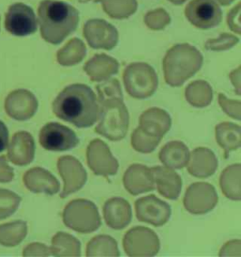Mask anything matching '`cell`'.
I'll list each match as a JSON object with an SVG mask.
<instances>
[{"label":"cell","mask_w":241,"mask_h":257,"mask_svg":"<svg viewBox=\"0 0 241 257\" xmlns=\"http://www.w3.org/2000/svg\"><path fill=\"white\" fill-rule=\"evenodd\" d=\"M39 141L47 151L64 152L77 146L79 140L75 132L59 122L46 123L40 131Z\"/></svg>","instance_id":"cell-10"},{"label":"cell","mask_w":241,"mask_h":257,"mask_svg":"<svg viewBox=\"0 0 241 257\" xmlns=\"http://www.w3.org/2000/svg\"><path fill=\"white\" fill-rule=\"evenodd\" d=\"M63 222L75 232L90 234L101 226L97 206L85 199H76L66 205L62 214Z\"/></svg>","instance_id":"cell-5"},{"label":"cell","mask_w":241,"mask_h":257,"mask_svg":"<svg viewBox=\"0 0 241 257\" xmlns=\"http://www.w3.org/2000/svg\"><path fill=\"white\" fill-rule=\"evenodd\" d=\"M218 103L222 110L231 118L240 120L241 103L237 100H231L226 97L224 94H218Z\"/></svg>","instance_id":"cell-39"},{"label":"cell","mask_w":241,"mask_h":257,"mask_svg":"<svg viewBox=\"0 0 241 257\" xmlns=\"http://www.w3.org/2000/svg\"><path fill=\"white\" fill-rule=\"evenodd\" d=\"M202 53L188 44H180L168 50L163 60V72L166 83L179 87L202 68Z\"/></svg>","instance_id":"cell-3"},{"label":"cell","mask_w":241,"mask_h":257,"mask_svg":"<svg viewBox=\"0 0 241 257\" xmlns=\"http://www.w3.org/2000/svg\"><path fill=\"white\" fill-rule=\"evenodd\" d=\"M83 35L93 49L111 50L119 42L117 29L103 19H90L83 29Z\"/></svg>","instance_id":"cell-12"},{"label":"cell","mask_w":241,"mask_h":257,"mask_svg":"<svg viewBox=\"0 0 241 257\" xmlns=\"http://www.w3.org/2000/svg\"><path fill=\"white\" fill-rule=\"evenodd\" d=\"M144 23L152 31H162L171 23V16L164 9H156L144 16Z\"/></svg>","instance_id":"cell-36"},{"label":"cell","mask_w":241,"mask_h":257,"mask_svg":"<svg viewBox=\"0 0 241 257\" xmlns=\"http://www.w3.org/2000/svg\"><path fill=\"white\" fill-rule=\"evenodd\" d=\"M38 109V101L28 90H16L8 95L5 110L8 115L17 121H27L34 116Z\"/></svg>","instance_id":"cell-16"},{"label":"cell","mask_w":241,"mask_h":257,"mask_svg":"<svg viewBox=\"0 0 241 257\" xmlns=\"http://www.w3.org/2000/svg\"><path fill=\"white\" fill-rule=\"evenodd\" d=\"M14 170L9 166L7 159L4 156L0 157V182L9 183L14 179Z\"/></svg>","instance_id":"cell-43"},{"label":"cell","mask_w":241,"mask_h":257,"mask_svg":"<svg viewBox=\"0 0 241 257\" xmlns=\"http://www.w3.org/2000/svg\"><path fill=\"white\" fill-rule=\"evenodd\" d=\"M135 209L140 221L157 227L163 226L172 214L171 206L155 195L139 199L135 203Z\"/></svg>","instance_id":"cell-14"},{"label":"cell","mask_w":241,"mask_h":257,"mask_svg":"<svg viewBox=\"0 0 241 257\" xmlns=\"http://www.w3.org/2000/svg\"><path fill=\"white\" fill-rule=\"evenodd\" d=\"M216 140L224 150L227 159L230 152L238 149L241 145L240 126L233 122H221L216 126Z\"/></svg>","instance_id":"cell-26"},{"label":"cell","mask_w":241,"mask_h":257,"mask_svg":"<svg viewBox=\"0 0 241 257\" xmlns=\"http://www.w3.org/2000/svg\"><path fill=\"white\" fill-rule=\"evenodd\" d=\"M218 196L215 188L208 183H194L187 189L184 197L185 208L191 214L203 215L215 208Z\"/></svg>","instance_id":"cell-11"},{"label":"cell","mask_w":241,"mask_h":257,"mask_svg":"<svg viewBox=\"0 0 241 257\" xmlns=\"http://www.w3.org/2000/svg\"><path fill=\"white\" fill-rule=\"evenodd\" d=\"M5 29L12 35L29 36L37 31L38 20L34 11L24 3H15L8 9Z\"/></svg>","instance_id":"cell-9"},{"label":"cell","mask_w":241,"mask_h":257,"mask_svg":"<svg viewBox=\"0 0 241 257\" xmlns=\"http://www.w3.org/2000/svg\"><path fill=\"white\" fill-rule=\"evenodd\" d=\"M238 43L239 39L233 36V34L222 33L218 38L208 40L205 43L204 47L209 51H225L236 46Z\"/></svg>","instance_id":"cell-38"},{"label":"cell","mask_w":241,"mask_h":257,"mask_svg":"<svg viewBox=\"0 0 241 257\" xmlns=\"http://www.w3.org/2000/svg\"><path fill=\"white\" fill-rule=\"evenodd\" d=\"M87 162L93 174L104 177L117 174L118 160L113 157L108 146L101 140H93L87 148Z\"/></svg>","instance_id":"cell-13"},{"label":"cell","mask_w":241,"mask_h":257,"mask_svg":"<svg viewBox=\"0 0 241 257\" xmlns=\"http://www.w3.org/2000/svg\"><path fill=\"white\" fill-rule=\"evenodd\" d=\"M87 256H119L120 251L116 240L109 235L94 236L87 245Z\"/></svg>","instance_id":"cell-31"},{"label":"cell","mask_w":241,"mask_h":257,"mask_svg":"<svg viewBox=\"0 0 241 257\" xmlns=\"http://www.w3.org/2000/svg\"><path fill=\"white\" fill-rule=\"evenodd\" d=\"M50 250L55 256H80L81 244L75 236L59 232L53 236Z\"/></svg>","instance_id":"cell-28"},{"label":"cell","mask_w":241,"mask_h":257,"mask_svg":"<svg viewBox=\"0 0 241 257\" xmlns=\"http://www.w3.org/2000/svg\"><path fill=\"white\" fill-rule=\"evenodd\" d=\"M239 17H240V3H238L235 7H233L229 12L228 16H227V23H228L230 30L237 34L241 33Z\"/></svg>","instance_id":"cell-41"},{"label":"cell","mask_w":241,"mask_h":257,"mask_svg":"<svg viewBox=\"0 0 241 257\" xmlns=\"http://www.w3.org/2000/svg\"><path fill=\"white\" fill-rule=\"evenodd\" d=\"M52 108L59 119L78 128L92 126L100 114L95 93L84 84H72L64 88L53 102Z\"/></svg>","instance_id":"cell-1"},{"label":"cell","mask_w":241,"mask_h":257,"mask_svg":"<svg viewBox=\"0 0 241 257\" xmlns=\"http://www.w3.org/2000/svg\"><path fill=\"white\" fill-rule=\"evenodd\" d=\"M185 95L188 103L195 107L209 106L213 100L212 88L203 80H196L189 84L186 89Z\"/></svg>","instance_id":"cell-30"},{"label":"cell","mask_w":241,"mask_h":257,"mask_svg":"<svg viewBox=\"0 0 241 257\" xmlns=\"http://www.w3.org/2000/svg\"><path fill=\"white\" fill-rule=\"evenodd\" d=\"M100 104V121L95 132L112 142L123 140L129 127V113L123 99L106 100Z\"/></svg>","instance_id":"cell-4"},{"label":"cell","mask_w":241,"mask_h":257,"mask_svg":"<svg viewBox=\"0 0 241 257\" xmlns=\"http://www.w3.org/2000/svg\"><path fill=\"white\" fill-rule=\"evenodd\" d=\"M21 202V197L16 193L0 189V220L7 219L15 213Z\"/></svg>","instance_id":"cell-35"},{"label":"cell","mask_w":241,"mask_h":257,"mask_svg":"<svg viewBox=\"0 0 241 257\" xmlns=\"http://www.w3.org/2000/svg\"><path fill=\"white\" fill-rule=\"evenodd\" d=\"M35 156V143L29 132L15 133L8 148V158L17 166L29 165Z\"/></svg>","instance_id":"cell-17"},{"label":"cell","mask_w":241,"mask_h":257,"mask_svg":"<svg viewBox=\"0 0 241 257\" xmlns=\"http://www.w3.org/2000/svg\"><path fill=\"white\" fill-rule=\"evenodd\" d=\"M86 52L85 44L80 39H72L58 51L57 61L62 66H74L83 61Z\"/></svg>","instance_id":"cell-29"},{"label":"cell","mask_w":241,"mask_h":257,"mask_svg":"<svg viewBox=\"0 0 241 257\" xmlns=\"http://www.w3.org/2000/svg\"><path fill=\"white\" fill-rule=\"evenodd\" d=\"M240 164L227 167L219 178V185L222 193L233 201H240Z\"/></svg>","instance_id":"cell-27"},{"label":"cell","mask_w":241,"mask_h":257,"mask_svg":"<svg viewBox=\"0 0 241 257\" xmlns=\"http://www.w3.org/2000/svg\"><path fill=\"white\" fill-rule=\"evenodd\" d=\"M171 126V116L164 109L158 107L147 109L140 117L139 128L148 136L163 138Z\"/></svg>","instance_id":"cell-19"},{"label":"cell","mask_w":241,"mask_h":257,"mask_svg":"<svg viewBox=\"0 0 241 257\" xmlns=\"http://www.w3.org/2000/svg\"><path fill=\"white\" fill-rule=\"evenodd\" d=\"M102 5L105 14L113 19H127L138 9L137 0H95Z\"/></svg>","instance_id":"cell-32"},{"label":"cell","mask_w":241,"mask_h":257,"mask_svg":"<svg viewBox=\"0 0 241 257\" xmlns=\"http://www.w3.org/2000/svg\"><path fill=\"white\" fill-rule=\"evenodd\" d=\"M123 77L126 90L133 98H149L158 89V77L156 71L144 62L129 64L125 69Z\"/></svg>","instance_id":"cell-6"},{"label":"cell","mask_w":241,"mask_h":257,"mask_svg":"<svg viewBox=\"0 0 241 257\" xmlns=\"http://www.w3.org/2000/svg\"><path fill=\"white\" fill-rule=\"evenodd\" d=\"M9 141V131L7 126L2 121H0V152L7 147Z\"/></svg>","instance_id":"cell-44"},{"label":"cell","mask_w":241,"mask_h":257,"mask_svg":"<svg viewBox=\"0 0 241 257\" xmlns=\"http://www.w3.org/2000/svg\"><path fill=\"white\" fill-rule=\"evenodd\" d=\"M78 11L63 1L43 0L38 8L41 36L51 45H60L77 29Z\"/></svg>","instance_id":"cell-2"},{"label":"cell","mask_w":241,"mask_h":257,"mask_svg":"<svg viewBox=\"0 0 241 257\" xmlns=\"http://www.w3.org/2000/svg\"><path fill=\"white\" fill-rule=\"evenodd\" d=\"M23 181L27 189L34 193L54 195L60 190V183L50 172L43 168H33L24 174Z\"/></svg>","instance_id":"cell-20"},{"label":"cell","mask_w":241,"mask_h":257,"mask_svg":"<svg viewBox=\"0 0 241 257\" xmlns=\"http://www.w3.org/2000/svg\"><path fill=\"white\" fill-rule=\"evenodd\" d=\"M124 186L131 195H139L155 189L152 170L142 164H133L125 173Z\"/></svg>","instance_id":"cell-18"},{"label":"cell","mask_w":241,"mask_h":257,"mask_svg":"<svg viewBox=\"0 0 241 257\" xmlns=\"http://www.w3.org/2000/svg\"><path fill=\"white\" fill-rule=\"evenodd\" d=\"M188 22L200 30L218 27L222 20V12L214 0H191L185 9Z\"/></svg>","instance_id":"cell-8"},{"label":"cell","mask_w":241,"mask_h":257,"mask_svg":"<svg viewBox=\"0 0 241 257\" xmlns=\"http://www.w3.org/2000/svg\"><path fill=\"white\" fill-rule=\"evenodd\" d=\"M24 256H49L51 255L50 248H48L45 244L41 243H32L27 246L24 251Z\"/></svg>","instance_id":"cell-40"},{"label":"cell","mask_w":241,"mask_h":257,"mask_svg":"<svg viewBox=\"0 0 241 257\" xmlns=\"http://www.w3.org/2000/svg\"><path fill=\"white\" fill-rule=\"evenodd\" d=\"M218 159L210 149L196 148L189 155L188 172L194 177L207 178L215 174L218 168Z\"/></svg>","instance_id":"cell-21"},{"label":"cell","mask_w":241,"mask_h":257,"mask_svg":"<svg viewBox=\"0 0 241 257\" xmlns=\"http://www.w3.org/2000/svg\"><path fill=\"white\" fill-rule=\"evenodd\" d=\"M151 170L159 194L169 200H176L182 190V179L179 174L172 168L166 166L155 167Z\"/></svg>","instance_id":"cell-22"},{"label":"cell","mask_w":241,"mask_h":257,"mask_svg":"<svg viewBox=\"0 0 241 257\" xmlns=\"http://www.w3.org/2000/svg\"><path fill=\"white\" fill-rule=\"evenodd\" d=\"M123 246L128 256H155L160 248L158 234L147 227L130 229L124 236Z\"/></svg>","instance_id":"cell-7"},{"label":"cell","mask_w":241,"mask_h":257,"mask_svg":"<svg viewBox=\"0 0 241 257\" xmlns=\"http://www.w3.org/2000/svg\"><path fill=\"white\" fill-rule=\"evenodd\" d=\"M27 234L28 226L22 220L0 225V244L5 247H15L25 239Z\"/></svg>","instance_id":"cell-33"},{"label":"cell","mask_w":241,"mask_h":257,"mask_svg":"<svg viewBox=\"0 0 241 257\" xmlns=\"http://www.w3.org/2000/svg\"><path fill=\"white\" fill-rule=\"evenodd\" d=\"M58 170L64 183L63 190L60 193L61 198H66L82 189L87 181V173L85 169L74 157H61L58 160Z\"/></svg>","instance_id":"cell-15"},{"label":"cell","mask_w":241,"mask_h":257,"mask_svg":"<svg viewBox=\"0 0 241 257\" xmlns=\"http://www.w3.org/2000/svg\"><path fill=\"white\" fill-rule=\"evenodd\" d=\"M171 3H173V5H177V6H179V5H182V4H184L187 0H169Z\"/></svg>","instance_id":"cell-47"},{"label":"cell","mask_w":241,"mask_h":257,"mask_svg":"<svg viewBox=\"0 0 241 257\" xmlns=\"http://www.w3.org/2000/svg\"><path fill=\"white\" fill-rule=\"evenodd\" d=\"M161 140L162 138L150 137L144 134L143 131L138 127L132 133L131 144L136 151L143 153V154H148L155 151V149L158 147Z\"/></svg>","instance_id":"cell-34"},{"label":"cell","mask_w":241,"mask_h":257,"mask_svg":"<svg viewBox=\"0 0 241 257\" xmlns=\"http://www.w3.org/2000/svg\"><path fill=\"white\" fill-rule=\"evenodd\" d=\"M241 244L239 239L226 243L219 251L220 256H240Z\"/></svg>","instance_id":"cell-42"},{"label":"cell","mask_w":241,"mask_h":257,"mask_svg":"<svg viewBox=\"0 0 241 257\" xmlns=\"http://www.w3.org/2000/svg\"><path fill=\"white\" fill-rule=\"evenodd\" d=\"M84 71L91 81L101 82L119 71V62L105 54H97L84 65Z\"/></svg>","instance_id":"cell-24"},{"label":"cell","mask_w":241,"mask_h":257,"mask_svg":"<svg viewBox=\"0 0 241 257\" xmlns=\"http://www.w3.org/2000/svg\"><path fill=\"white\" fill-rule=\"evenodd\" d=\"M218 3L222 6H229L230 4H232L234 0H217Z\"/></svg>","instance_id":"cell-46"},{"label":"cell","mask_w":241,"mask_h":257,"mask_svg":"<svg viewBox=\"0 0 241 257\" xmlns=\"http://www.w3.org/2000/svg\"><path fill=\"white\" fill-rule=\"evenodd\" d=\"M98 99L100 102L111 100V99H123V92L119 81L115 78L105 80V82L96 86Z\"/></svg>","instance_id":"cell-37"},{"label":"cell","mask_w":241,"mask_h":257,"mask_svg":"<svg viewBox=\"0 0 241 257\" xmlns=\"http://www.w3.org/2000/svg\"><path fill=\"white\" fill-rule=\"evenodd\" d=\"M105 223L114 230H122L128 226L132 219L131 206L123 198H111L103 207Z\"/></svg>","instance_id":"cell-23"},{"label":"cell","mask_w":241,"mask_h":257,"mask_svg":"<svg viewBox=\"0 0 241 257\" xmlns=\"http://www.w3.org/2000/svg\"><path fill=\"white\" fill-rule=\"evenodd\" d=\"M240 76H241V67L239 66L238 68L233 70V72L230 75V79L233 83V87L235 88L236 93L239 95L240 94Z\"/></svg>","instance_id":"cell-45"},{"label":"cell","mask_w":241,"mask_h":257,"mask_svg":"<svg viewBox=\"0 0 241 257\" xmlns=\"http://www.w3.org/2000/svg\"><path fill=\"white\" fill-rule=\"evenodd\" d=\"M188 146L182 142H170L159 153V159L166 167L182 169L188 164L189 159Z\"/></svg>","instance_id":"cell-25"}]
</instances>
